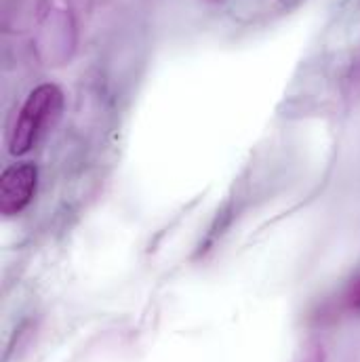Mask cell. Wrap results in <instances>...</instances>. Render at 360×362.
<instances>
[{"mask_svg": "<svg viewBox=\"0 0 360 362\" xmlns=\"http://www.w3.org/2000/svg\"><path fill=\"white\" fill-rule=\"evenodd\" d=\"M64 110V93L57 85L47 83L32 90L13 124L8 137V152L13 156H21L30 152L40 133L49 129Z\"/></svg>", "mask_w": 360, "mask_h": 362, "instance_id": "1", "label": "cell"}, {"mask_svg": "<svg viewBox=\"0 0 360 362\" xmlns=\"http://www.w3.org/2000/svg\"><path fill=\"white\" fill-rule=\"evenodd\" d=\"M36 183H38V169L34 163H15L11 165L0 180V211L2 215L11 217L21 213L34 192H36Z\"/></svg>", "mask_w": 360, "mask_h": 362, "instance_id": "2", "label": "cell"}, {"mask_svg": "<svg viewBox=\"0 0 360 362\" xmlns=\"http://www.w3.org/2000/svg\"><path fill=\"white\" fill-rule=\"evenodd\" d=\"M346 305H348V310L360 314V274H356L350 280V284L346 288Z\"/></svg>", "mask_w": 360, "mask_h": 362, "instance_id": "3", "label": "cell"}, {"mask_svg": "<svg viewBox=\"0 0 360 362\" xmlns=\"http://www.w3.org/2000/svg\"><path fill=\"white\" fill-rule=\"evenodd\" d=\"M301 362H325V348L318 344V341H312L303 354V361Z\"/></svg>", "mask_w": 360, "mask_h": 362, "instance_id": "4", "label": "cell"}, {"mask_svg": "<svg viewBox=\"0 0 360 362\" xmlns=\"http://www.w3.org/2000/svg\"><path fill=\"white\" fill-rule=\"evenodd\" d=\"M301 0H280V4L284 6V8H293V6H297Z\"/></svg>", "mask_w": 360, "mask_h": 362, "instance_id": "5", "label": "cell"}, {"mask_svg": "<svg viewBox=\"0 0 360 362\" xmlns=\"http://www.w3.org/2000/svg\"><path fill=\"white\" fill-rule=\"evenodd\" d=\"M200 2H204V4H223L226 0H200Z\"/></svg>", "mask_w": 360, "mask_h": 362, "instance_id": "6", "label": "cell"}]
</instances>
